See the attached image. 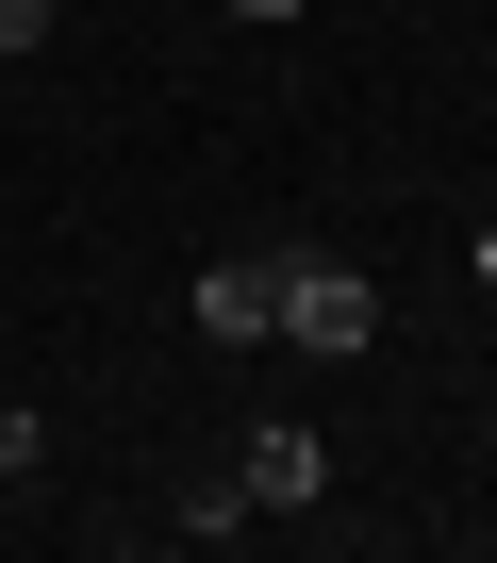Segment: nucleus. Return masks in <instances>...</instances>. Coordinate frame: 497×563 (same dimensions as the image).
<instances>
[{
	"mask_svg": "<svg viewBox=\"0 0 497 563\" xmlns=\"http://www.w3.org/2000/svg\"><path fill=\"white\" fill-rule=\"evenodd\" d=\"M283 332H299L316 365H349V349H382V282H365L349 249H283Z\"/></svg>",
	"mask_w": 497,
	"mask_h": 563,
	"instance_id": "obj_1",
	"label": "nucleus"
},
{
	"mask_svg": "<svg viewBox=\"0 0 497 563\" xmlns=\"http://www.w3.org/2000/svg\"><path fill=\"white\" fill-rule=\"evenodd\" d=\"M266 332H283V249L199 265V349H266Z\"/></svg>",
	"mask_w": 497,
	"mask_h": 563,
	"instance_id": "obj_2",
	"label": "nucleus"
},
{
	"mask_svg": "<svg viewBox=\"0 0 497 563\" xmlns=\"http://www.w3.org/2000/svg\"><path fill=\"white\" fill-rule=\"evenodd\" d=\"M232 481H248V514H316V497H332V448L283 415V431H248V448H232Z\"/></svg>",
	"mask_w": 497,
	"mask_h": 563,
	"instance_id": "obj_3",
	"label": "nucleus"
},
{
	"mask_svg": "<svg viewBox=\"0 0 497 563\" xmlns=\"http://www.w3.org/2000/svg\"><path fill=\"white\" fill-rule=\"evenodd\" d=\"M166 530H183V547H232V530H248V481H199V497H183Z\"/></svg>",
	"mask_w": 497,
	"mask_h": 563,
	"instance_id": "obj_4",
	"label": "nucleus"
},
{
	"mask_svg": "<svg viewBox=\"0 0 497 563\" xmlns=\"http://www.w3.org/2000/svg\"><path fill=\"white\" fill-rule=\"evenodd\" d=\"M34 464H51V415H34V398H0V497H18Z\"/></svg>",
	"mask_w": 497,
	"mask_h": 563,
	"instance_id": "obj_5",
	"label": "nucleus"
},
{
	"mask_svg": "<svg viewBox=\"0 0 497 563\" xmlns=\"http://www.w3.org/2000/svg\"><path fill=\"white\" fill-rule=\"evenodd\" d=\"M34 34H51V0H0V51H34Z\"/></svg>",
	"mask_w": 497,
	"mask_h": 563,
	"instance_id": "obj_6",
	"label": "nucleus"
},
{
	"mask_svg": "<svg viewBox=\"0 0 497 563\" xmlns=\"http://www.w3.org/2000/svg\"><path fill=\"white\" fill-rule=\"evenodd\" d=\"M464 265H481V282H497V216H481V249H464Z\"/></svg>",
	"mask_w": 497,
	"mask_h": 563,
	"instance_id": "obj_7",
	"label": "nucleus"
},
{
	"mask_svg": "<svg viewBox=\"0 0 497 563\" xmlns=\"http://www.w3.org/2000/svg\"><path fill=\"white\" fill-rule=\"evenodd\" d=\"M232 18H299V0H232Z\"/></svg>",
	"mask_w": 497,
	"mask_h": 563,
	"instance_id": "obj_8",
	"label": "nucleus"
}]
</instances>
